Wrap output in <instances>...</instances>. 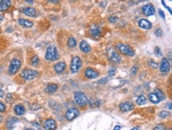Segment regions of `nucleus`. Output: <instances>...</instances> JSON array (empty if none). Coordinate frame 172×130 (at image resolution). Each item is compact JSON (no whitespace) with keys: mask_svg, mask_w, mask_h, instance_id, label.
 Wrapping results in <instances>:
<instances>
[{"mask_svg":"<svg viewBox=\"0 0 172 130\" xmlns=\"http://www.w3.org/2000/svg\"><path fill=\"white\" fill-rule=\"evenodd\" d=\"M109 20L110 21V22H115V21H118V18L115 17H110Z\"/></svg>","mask_w":172,"mask_h":130,"instance_id":"nucleus-37","label":"nucleus"},{"mask_svg":"<svg viewBox=\"0 0 172 130\" xmlns=\"http://www.w3.org/2000/svg\"><path fill=\"white\" fill-rule=\"evenodd\" d=\"M153 130H167V128L164 125H163V124H159L157 125L154 128V129Z\"/></svg>","mask_w":172,"mask_h":130,"instance_id":"nucleus-30","label":"nucleus"},{"mask_svg":"<svg viewBox=\"0 0 172 130\" xmlns=\"http://www.w3.org/2000/svg\"><path fill=\"white\" fill-rule=\"evenodd\" d=\"M31 64L34 66H37V65L39 64V58L37 56V55H35L32 58V59H31Z\"/></svg>","mask_w":172,"mask_h":130,"instance_id":"nucleus-27","label":"nucleus"},{"mask_svg":"<svg viewBox=\"0 0 172 130\" xmlns=\"http://www.w3.org/2000/svg\"><path fill=\"white\" fill-rule=\"evenodd\" d=\"M117 48H118V50L121 53L124 54H126V55H128V56H133V55H135L134 50L132 47L128 46V45L120 43V44H118V46H117Z\"/></svg>","mask_w":172,"mask_h":130,"instance_id":"nucleus-5","label":"nucleus"},{"mask_svg":"<svg viewBox=\"0 0 172 130\" xmlns=\"http://www.w3.org/2000/svg\"><path fill=\"white\" fill-rule=\"evenodd\" d=\"M59 58L58 51L56 47L53 45L48 46L46 50V54H45V59L47 61H56Z\"/></svg>","mask_w":172,"mask_h":130,"instance_id":"nucleus-1","label":"nucleus"},{"mask_svg":"<svg viewBox=\"0 0 172 130\" xmlns=\"http://www.w3.org/2000/svg\"><path fill=\"white\" fill-rule=\"evenodd\" d=\"M150 65H151L153 68H157V67H158V64L156 63V62H154L153 61H151V62H150Z\"/></svg>","mask_w":172,"mask_h":130,"instance_id":"nucleus-35","label":"nucleus"},{"mask_svg":"<svg viewBox=\"0 0 172 130\" xmlns=\"http://www.w3.org/2000/svg\"><path fill=\"white\" fill-rule=\"evenodd\" d=\"M139 26L144 29H152V23L147 19H140L139 21Z\"/></svg>","mask_w":172,"mask_h":130,"instance_id":"nucleus-15","label":"nucleus"},{"mask_svg":"<svg viewBox=\"0 0 172 130\" xmlns=\"http://www.w3.org/2000/svg\"><path fill=\"white\" fill-rule=\"evenodd\" d=\"M119 107H120V109L122 112H128L130 110H133L134 106H133V104L129 103V102H125V103H122L120 104Z\"/></svg>","mask_w":172,"mask_h":130,"instance_id":"nucleus-14","label":"nucleus"},{"mask_svg":"<svg viewBox=\"0 0 172 130\" xmlns=\"http://www.w3.org/2000/svg\"><path fill=\"white\" fill-rule=\"evenodd\" d=\"M136 103L137 105H143L146 103V98L144 96H139L138 98L136 100Z\"/></svg>","mask_w":172,"mask_h":130,"instance_id":"nucleus-25","label":"nucleus"},{"mask_svg":"<svg viewBox=\"0 0 172 130\" xmlns=\"http://www.w3.org/2000/svg\"><path fill=\"white\" fill-rule=\"evenodd\" d=\"M169 70H170V63L166 58H163L160 64V72L162 74H167V72H169Z\"/></svg>","mask_w":172,"mask_h":130,"instance_id":"nucleus-12","label":"nucleus"},{"mask_svg":"<svg viewBox=\"0 0 172 130\" xmlns=\"http://www.w3.org/2000/svg\"><path fill=\"white\" fill-rule=\"evenodd\" d=\"M14 112L15 113L17 114V115H23L25 112H26V110H25V107L22 106V105H20V104H18V105H16L14 108Z\"/></svg>","mask_w":172,"mask_h":130,"instance_id":"nucleus-21","label":"nucleus"},{"mask_svg":"<svg viewBox=\"0 0 172 130\" xmlns=\"http://www.w3.org/2000/svg\"><path fill=\"white\" fill-rule=\"evenodd\" d=\"M155 54L157 55V56H161L162 55V51L160 50V48L159 47H155Z\"/></svg>","mask_w":172,"mask_h":130,"instance_id":"nucleus-32","label":"nucleus"},{"mask_svg":"<svg viewBox=\"0 0 172 130\" xmlns=\"http://www.w3.org/2000/svg\"><path fill=\"white\" fill-rule=\"evenodd\" d=\"M6 110V106L2 102H0V112H4Z\"/></svg>","mask_w":172,"mask_h":130,"instance_id":"nucleus-34","label":"nucleus"},{"mask_svg":"<svg viewBox=\"0 0 172 130\" xmlns=\"http://www.w3.org/2000/svg\"><path fill=\"white\" fill-rule=\"evenodd\" d=\"M26 130H35V129H27Z\"/></svg>","mask_w":172,"mask_h":130,"instance_id":"nucleus-48","label":"nucleus"},{"mask_svg":"<svg viewBox=\"0 0 172 130\" xmlns=\"http://www.w3.org/2000/svg\"><path fill=\"white\" fill-rule=\"evenodd\" d=\"M43 126H44V130H55L56 128V121L52 119V118L47 119V120L44 121Z\"/></svg>","mask_w":172,"mask_h":130,"instance_id":"nucleus-11","label":"nucleus"},{"mask_svg":"<svg viewBox=\"0 0 172 130\" xmlns=\"http://www.w3.org/2000/svg\"><path fill=\"white\" fill-rule=\"evenodd\" d=\"M26 3H30V4L34 3V0H26Z\"/></svg>","mask_w":172,"mask_h":130,"instance_id":"nucleus-41","label":"nucleus"},{"mask_svg":"<svg viewBox=\"0 0 172 130\" xmlns=\"http://www.w3.org/2000/svg\"><path fill=\"white\" fill-rule=\"evenodd\" d=\"M17 121H18L17 118H15V117H12L10 121H8V122H7V125L9 128H12L13 127V125H14L15 123H17Z\"/></svg>","mask_w":172,"mask_h":130,"instance_id":"nucleus-28","label":"nucleus"},{"mask_svg":"<svg viewBox=\"0 0 172 130\" xmlns=\"http://www.w3.org/2000/svg\"><path fill=\"white\" fill-rule=\"evenodd\" d=\"M155 94L158 96V98L159 99L160 101H163V100L165 99V96H164V94L162 92V91H160L159 89H155Z\"/></svg>","mask_w":172,"mask_h":130,"instance_id":"nucleus-26","label":"nucleus"},{"mask_svg":"<svg viewBox=\"0 0 172 130\" xmlns=\"http://www.w3.org/2000/svg\"><path fill=\"white\" fill-rule=\"evenodd\" d=\"M21 65H22V63L18 59H16V58L12 59V61L10 62V67H9V70H8L9 74L10 75H14L21 68Z\"/></svg>","mask_w":172,"mask_h":130,"instance_id":"nucleus-6","label":"nucleus"},{"mask_svg":"<svg viewBox=\"0 0 172 130\" xmlns=\"http://www.w3.org/2000/svg\"><path fill=\"white\" fill-rule=\"evenodd\" d=\"M3 20V16L0 13V21H2Z\"/></svg>","mask_w":172,"mask_h":130,"instance_id":"nucleus-44","label":"nucleus"},{"mask_svg":"<svg viewBox=\"0 0 172 130\" xmlns=\"http://www.w3.org/2000/svg\"><path fill=\"white\" fill-rule=\"evenodd\" d=\"M159 13L160 17H163V19H165V15H164V13H163V11L162 10H159Z\"/></svg>","mask_w":172,"mask_h":130,"instance_id":"nucleus-36","label":"nucleus"},{"mask_svg":"<svg viewBox=\"0 0 172 130\" xmlns=\"http://www.w3.org/2000/svg\"><path fill=\"white\" fill-rule=\"evenodd\" d=\"M3 95H4V92L2 90V89H0V98L3 96Z\"/></svg>","mask_w":172,"mask_h":130,"instance_id":"nucleus-40","label":"nucleus"},{"mask_svg":"<svg viewBox=\"0 0 172 130\" xmlns=\"http://www.w3.org/2000/svg\"><path fill=\"white\" fill-rule=\"evenodd\" d=\"M169 115H170V113L167 110H163L159 113V117H163V118H166V117H168Z\"/></svg>","mask_w":172,"mask_h":130,"instance_id":"nucleus-29","label":"nucleus"},{"mask_svg":"<svg viewBox=\"0 0 172 130\" xmlns=\"http://www.w3.org/2000/svg\"><path fill=\"white\" fill-rule=\"evenodd\" d=\"M66 68V64L64 62H60L55 65L54 66V70L57 73V74H60V73H62Z\"/></svg>","mask_w":172,"mask_h":130,"instance_id":"nucleus-19","label":"nucleus"},{"mask_svg":"<svg viewBox=\"0 0 172 130\" xmlns=\"http://www.w3.org/2000/svg\"><path fill=\"white\" fill-rule=\"evenodd\" d=\"M148 99L149 100H150V102H152V103L157 104L160 102V100H159V99L158 98V96H157L155 93L149 94Z\"/></svg>","mask_w":172,"mask_h":130,"instance_id":"nucleus-23","label":"nucleus"},{"mask_svg":"<svg viewBox=\"0 0 172 130\" xmlns=\"http://www.w3.org/2000/svg\"><path fill=\"white\" fill-rule=\"evenodd\" d=\"M115 74H116V68H111L109 71V75L110 77H113V76H114Z\"/></svg>","mask_w":172,"mask_h":130,"instance_id":"nucleus-33","label":"nucleus"},{"mask_svg":"<svg viewBox=\"0 0 172 130\" xmlns=\"http://www.w3.org/2000/svg\"><path fill=\"white\" fill-rule=\"evenodd\" d=\"M75 99L79 107H85L88 103V99L87 96L82 92H76L75 93Z\"/></svg>","mask_w":172,"mask_h":130,"instance_id":"nucleus-3","label":"nucleus"},{"mask_svg":"<svg viewBox=\"0 0 172 130\" xmlns=\"http://www.w3.org/2000/svg\"><path fill=\"white\" fill-rule=\"evenodd\" d=\"M69 1H70V2H75V0H69Z\"/></svg>","mask_w":172,"mask_h":130,"instance_id":"nucleus-47","label":"nucleus"},{"mask_svg":"<svg viewBox=\"0 0 172 130\" xmlns=\"http://www.w3.org/2000/svg\"><path fill=\"white\" fill-rule=\"evenodd\" d=\"M155 35L157 37H160L162 36L163 35V31L161 29H159V28H158V29H156L155 30Z\"/></svg>","mask_w":172,"mask_h":130,"instance_id":"nucleus-31","label":"nucleus"},{"mask_svg":"<svg viewBox=\"0 0 172 130\" xmlns=\"http://www.w3.org/2000/svg\"><path fill=\"white\" fill-rule=\"evenodd\" d=\"M85 76L89 79H95L99 76V74L97 71H95V70H93L91 68H87L85 70Z\"/></svg>","mask_w":172,"mask_h":130,"instance_id":"nucleus-13","label":"nucleus"},{"mask_svg":"<svg viewBox=\"0 0 172 130\" xmlns=\"http://www.w3.org/2000/svg\"><path fill=\"white\" fill-rule=\"evenodd\" d=\"M131 130H140V129H139L138 127H134V128H132Z\"/></svg>","mask_w":172,"mask_h":130,"instance_id":"nucleus-45","label":"nucleus"},{"mask_svg":"<svg viewBox=\"0 0 172 130\" xmlns=\"http://www.w3.org/2000/svg\"><path fill=\"white\" fill-rule=\"evenodd\" d=\"M82 66V61L80 58L78 56H75L72 58L70 65V69L72 74H75L79 70Z\"/></svg>","mask_w":172,"mask_h":130,"instance_id":"nucleus-4","label":"nucleus"},{"mask_svg":"<svg viewBox=\"0 0 172 130\" xmlns=\"http://www.w3.org/2000/svg\"><path fill=\"white\" fill-rule=\"evenodd\" d=\"M11 6L10 0H0V11H5Z\"/></svg>","mask_w":172,"mask_h":130,"instance_id":"nucleus-17","label":"nucleus"},{"mask_svg":"<svg viewBox=\"0 0 172 130\" xmlns=\"http://www.w3.org/2000/svg\"><path fill=\"white\" fill-rule=\"evenodd\" d=\"M38 75V72L37 70H30V69H25L22 71L21 76L26 80H32L36 78Z\"/></svg>","mask_w":172,"mask_h":130,"instance_id":"nucleus-2","label":"nucleus"},{"mask_svg":"<svg viewBox=\"0 0 172 130\" xmlns=\"http://www.w3.org/2000/svg\"><path fill=\"white\" fill-rule=\"evenodd\" d=\"M1 121H2V117H1V115H0V123H1Z\"/></svg>","mask_w":172,"mask_h":130,"instance_id":"nucleus-46","label":"nucleus"},{"mask_svg":"<svg viewBox=\"0 0 172 130\" xmlns=\"http://www.w3.org/2000/svg\"><path fill=\"white\" fill-rule=\"evenodd\" d=\"M142 11H143V13H144V15L150 17V16L154 15L155 12V7L152 4H146L142 7Z\"/></svg>","mask_w":172,"mask_h":130,"instance_id":"nucleus-9","label":"nucleus"},{"mask_svg":"<svg viewBox=\"0 0 172 130\" xmlns=\"http://www.w3.org/2000/svg\"><path fill=\"white\" fill-rule=\"evenodd\" d=\"M79 111L78 109H76V108H71L66 112L65 117L67 118V120L72 121L75 118H76L79 116Z\"/></svg>","mask_w":172,"mask_h":130,"instance_id":"nucleus-7","label":"nucleus"},{"mask_svg":"<svg viewBox=\"0 0 172 130\" xmlns=\"http://www.w3.org/2000/svg\"><path fill=\"white\" fill-rule=\"evenodd\" d=\"M106 81H107V79H106V78H105V79H103V80H99V81H98V82H99V83H100V84H101V83H105V82H106Z\"/></svg>","mask_w":172,"mask_h":130,"instance_id":"nucleus-39","label":"nucleus"},{"mask_svg":"<svg viewBox=\"0 0 172 130\" xmlns=\"http://www.w3.org/2000/svg\"><path fill=\"white\" fill-rule=\"evenodd\" d=\"M79 48L84 53H89L91 50V46L86 41H84V40H82L81 42H80V43H79Z\"/></svg>","mask_w":172,"mask_h":130,"instance_id":"nucleus-16","label":"nucleus"},{"mask_svg":"<svg viewBox=\"0 0 172 130\" xmlns=\"http://www.w3.org/2000/svg\"><path fill=\"white\" fill-rule=\"evenodd\" d=\"M120 129H121V126H120V125H117V126L115 127L114 130H120Z\"/></svg>","mask_w":172,"mask_h":130,"instance_id":"nucleus-42","label":"nucleus"},{"mask_svg":"<svg viewBox=\"0 0 172 130\" xmlns=\"http://www.w3.org/2000/svg\"><path fill=\"white\" fill-rule=\"evenodd\" d=\"M136 71H137V67L136 66H134L132 69V74H135Z\"/></svg>","mask_w":172,"mask_h":130,"instance_id":"nucleus-38","label":"nucleus"},{"mask_svg":"<svg viewBox=\"0 0 172 130\" xmlns=\"http://www.w3.org/2000/svg\"><path fill=\"white\" fill-rule=\"evenodd\" d=\"M18 24L24 28H31L34 25V23L32 21L27 20V19H24V18L18 19Z\"/></svg>","mask_w":172,"mask_h":130,"instance_id":"nucleus-18","label":"nucleus"},{"mask_svg":"<svg viewBox=\"0 0 172 130\" xmlns=\"http://www.w3.org/2000/svg\"><path fill=\"white\" fill-rule=\"evenodd\" d=\"M77 45V42L74 37H70L68 40V46L71 48H74Z\"/></svg>","mask_w":172,"mask_h":130,"instance_id":"nucleus-24","label":"nucleus"},{"mask_svg":"<svg viewBox=\"0 0 172 130\" xmlns=\"http://www.w3.org/2000/svg\"><path fill=\"white\" fill-rule=\"evenodd\" d=\"M167 107H169V110H171V109H172L171 103H169V105H168V104H167Z\"/></svg>","mask_w":172,"mask_h":130,"instance_id":"nucleus-43","label":"nucleus"},{"mask_svg":"<svg viewBox=\"0 0 172 130\" xmlns=\"http://www.w3.org/2000/svg\"><path fill=\"white\" fill-rule=\"evenodd\" d=\"M22 12L29 17H34L36 15V10L33 7H26L23 9Z\"/></svg>","mask_w":172,"mask_h":130,"instance_id":"nucleus-20","label":"nucleus"},{"mask_svg":"<svg viewBox=\"0 0 172 130\" xmlns=\"http://www.w3.org/2000/svg\"><path fill=\"white\" fill-rule=\"evenodd\" d=\"M89 33H90L91 37H93L95 39H98V38L101 36V29L98 26H97V25H93L89 29Z\"/></svg>","mask_w":172,"mask_h":130,"instance_id":"nucleus-10","label":"nucleus"},{"mask_svg":"<svg viewBox=\"0 0 172 130\" xmlns=\"http://www.w3.org/2000/svg\"><path fill=\"white\" fill-rule=\"evenodd\" d=\"M57 84H49L46 87L45 92H46L47 93H53V92H55L57 90Z\"/></svg>","mask_w":172,"mask_h":130,"instance_id":"nucleus-22","label":"nucleus"},{"mask_svg":"<svg viewBox=\"0 0 172 130\" xmlns=\"http://www.w3.org/2000/svg\"><path fill=\"white\" fill-rule=\"evenodd\" d=\"M107 54H108L109 58H110V60L113 62H114V63H119L120 62V61H121V57L119 56V54H118L116 51H115L114 49H110L108 50V52H107Z\"/></svg>","mask_w":172,"mask_h":130,"instance_id":"nucleus-8","label":"nucleus"}]
</instances>
